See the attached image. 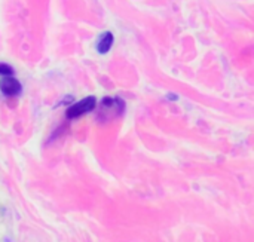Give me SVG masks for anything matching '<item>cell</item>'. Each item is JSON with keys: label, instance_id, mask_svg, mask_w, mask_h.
I'll use <instances>...</instances> for the list:
<instances>
[{"label": "cell", "instance_id": "1", "mask_svg": "<svg viewBox=\"0 0 254 242\" xmlns=\"http://www.w3.org/2000/svg\"><path fill=\"white\" fill-rule=\"evenodd\" d=\"M97 106V100L95 97H88V98H83L80 100L79 103L73 104L68 110H67V118L68 119H76V118H80L89 112H92Z\"/></svg>", "mask_w": 254, "mask_h": 242}, {"label": "cell", "instance_id": "2", "mask_svg": "<svg viewBox=\"0 0 254 242\" xmlns=\"http://www.w3.org/2000/svg\"><path fill=\"white\" fill-rule=\"evenodd\" d=\"M21 89H22L21 83H19L15 77H12V76H4V77L0 80V91H1L4 95H7V97L19 95V94H21Z\"/></svg>", "mask_w": 254, "mask_h": 242}, {"label": "cell", "instance_id": "3", "mask_svg": "<svg viewBox=\"0 0 254 242\" xmlns=\"http://www.w3.org/2000/svg\"><path fill=\"white\" fill-rule=\"evenodd\" d=\"M113 42H115L113 33H110V31L103 33L101 37H100V40H98V43H97V51H98L100 54H107V52L112 49Z\"/></svg>", "mask_w": 254, "mask_h": 242}, {"label": "cell", "instance_id": "4", "mask_svg": "<svg viewBox=\"0 0 254 242\" xmlns=\"http://www.w3.org/2000/svg\"><path fill=\"white\" fill-rule=\"evenodd\" d=\"M12 73H13V68L10 65L0 62V76H12Z\"/></svg>", "mask_w": 254, "mask_h": 242}]
</instances>
